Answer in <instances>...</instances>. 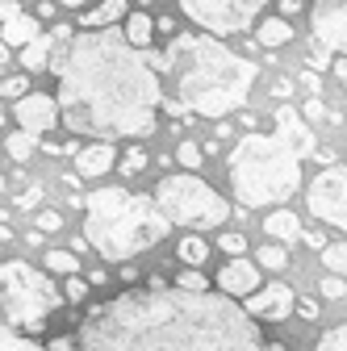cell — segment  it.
<instances>
[{"instance_id":"6da1fadb","label":"cell","mask_w":347,"mask_h":351,"mask_svg":"<svg viewBox=\"0 0 347 351\" xmlns=\"http://www.w3.org/2000/svg\"><path fill=\"white\" fill-rule=\"evenodd\" d=\"M75 351H264V335L222 293L147 285L93 305Z\"/></svg>"},{"instance_id":"7a4b0ae2","label":"cell","mask_w":347,"mask_h":351,"mask_svg":"<svg viewBox=\"0 0 347 351\" xmlns=\"http://www.w3.org/2000/svg\"><path fill=\"white\" fill-rule=\"evenodd\" d=\"M59 75V121L84 138H147L159 125L163 93L143 51L125 47L117 29H97L71 38Z\"/></svg>"},{"instance_id":"3957f363","label":"cell","mask_w":347,"mask_h":351,"mask_svg":"<svg viewBox=\"0 0 347 351\" xmlns=\"http://www.w3.org/2000/svg\"><path fill=\"white\" fill-rule=\"evenodd\" d=\"M163 109L167 113H193V117H230L239 105H247L255 88V63L235 55L222 38L209 34H180L171 38L159 55H147Z\"/></svg>"},{"instance_id":"277c9868","label":"cell","mask_w":347,"mask_h":351,"mask_svg":"<svg viewBox=\"0 0 347 351\" xmlns=\"http://www.w3.org/2000/svg\"><path fill=\"white\" fill-rule=\"evenodd\" d=\"M167 217L155 209L151 197L125 193L117 184L93 189L84 197V243H88L105 263H125L139 251L167 239Z\"/></svg>"},{"instance_id":"5b68a950","label":"cell","mask_w":347,"mask_h":351,"mask_svg":"<svg viewBox=\"0 0 347 351\" xmlns=\"http://www.w3.org/2000/svg\"><path fill=\"white\" fill-rule=\"evenodd\" d=\"M230 193L243 209L285 205L301 189V159L276 134H247L226 155Z\"/></svg>"},{"instance_id":"8992f818","label":"cell","mask_w":347,"mask_h":351,"mask_svg":"<svg viewBox=\"0 0 347 351\" xmlns=\"http://www.w3.org/2000/svg\"><path fill=\"white\" fill-rule=\"evenodd\" d=\"M155 209L167 217V226H189V230H218L230 222L235 205L213 193L201 176H189V171H176V176H163L155 184Z\"/></svg>"},{"instance_id":"52a82bcc","label":"cell","mask_w":347,"mask_h":351,"mask_svg":"<svg viewBox=\"0 0 347 351\" xmlns=\"http://www.w3.org/2000/svg\"><path fill=\"white\" fill-rule=\"evenodd\" d=\"M63 305V293L51 285L47 272H38L25 259L0 263V310H5L9 330H38L42 318Z\"/></svg>"},{"instance_id":"ba28073f","label":"cell","mask_w":347,"mask_h":351,"mask_svg":"<svg viewBox=\"0 0 347 351\" xmlns=\"http://www.w3.org/2000/svg\"><path fill=\"white\" fill-rule=\"evenodd\" d=\"M268 0H180V13L201 25V34L209 38H226V34H243L247 25L259 21Z\"/></svg>"},{"instance_id":"9c48e42d","label":"cell","mask_w":347,"mask_h":351,"mask_svg":"<svg viewBox=\"0 0 347 351\" xmlns=\"http://www.w3.org/2000/svg\"><path fill=\"white\" fill-rule=\"evenodd\" d=\"M306 205L318 222L347 230V167L343 163H331L314 176V184L306 189Z\"/></svg>"},{"instance_id":"30bf717a","label":"cell","mask_w":347,"mask_h":351,"mask_svg":"<svg viewBox=\"0 0 347 351\" xmlns=\"http://www.w3.org/2000/svg\"><path fill=\"white\" fill-rule=\"evenodd\" d=\"M310 25L322 51H331L335 59L347 55V0H314Z\"/></svg>"},{"instance_id":"8fae6325","label":"cell","mask_w":347,"mask_h":351,"mask_svg":"<svg viewBox=\"0 0 347 351\" xmlns=\"http://www.w3.org/2000/svg\"><path fill=\"white\" fill-rule=\"evenodd\" d=\"M293 301H297V293L289 289V285H264V289H255L251 297H243V305L239 310L259 326V322H285L289 314H293Z\"/></svg>"},{"instance_id":"7c38bea8","label":"cell","mask_w":347,"mask_h":351,"mask_svg":"<svg viewBox=\"0 0 347 351\" xmlns=\"http://www.w3.org/2000/svg\"><path fill=\"white\" fill-rule=\"evenodd\" d=\"M13 117H17V130H25V134H47V130L59 125V105L47 93H25L13 105Z\"/></svg>"},{"instance_id":"4fadbf2b","label":"cell","mask_w":347,"mask_h":351,"mask_svg":"<svg viewBox=\"0 0 347 351\" xmlns=\"http://www.w3.org/2000/svg\"><path fill=\"white\" fill-rule=\"evenodd\" d=\"M218 289H222V297H251L255 289H264V272L255 268V263L243 255V259H226L222 263V272H218Z\"/></svg>"},{"instance_id":"5bb4252c","label":"cell","mask_w":347,"mask_h":351,"mask_svg":"<svg viewBox=\"0 0 347 351\" xmlns=\"http://www.w3.org/2000/svg\"><path fill=\"white\" fill-rule=\"evenodd\" d=\"M276 138H280L285 147H293V151H297V159L314 155V130L301 121L289 105H280V109H276Z\"/></svg>"},{"instance_id":"9a60e30c","label":"cell","mask_w":347,"mask_h":351,"mask_svg":"<svg viewBox=\"0 0 347 351\" xmlns=\"http://www.w3.org/2000/svg\"><path fill=\"white\" fill-rule=\"evenodd\" d=\"M63 38H71V25H55L51 34H38L29 47L21 51V67L25 71H42V67H51V55H55V47Z\"/></svg>"},{"instance_id":"2e32d148","label":"cell","mask_w":347,"mask_h":351,"mask_svg":"<svg viewBox=\"0 0 347 351\" xmlns=\"http://www.w3.org/2000/svg\"><path fill=\"white\" fill-rule=\"evenodd\" d=\"M113 163H117L113 143H93V147H80V151H75V171L88 176V180H97V176L113 171Z\"/></svg>"},{"instance_id":"e0dca14e","label":"cell","mask_w":347,"mask_h":351,"mask_svg":"<svg viewBox=\"0 0 347 351\" xmlns=\"http://www.w3.org/2000/svg\"><path fill=\"white\" fill-rule=\"evenodd\" d=\"M125 17H130V0H101V5H93L80 17V25H84V34H97V29H113Z\"/></svg>"},{"instance_id":"ac0fdd59","label":"cell","mask_w":347,"mask_h":351,"mask_svg":"<svg viewBox=\"0 0 347 351\" xmlns=\"http://www.w3.org/2000/svg\"><path fill=\"white\" fill-rule=\"evenodd\" d=\"M42 34V25H38V17H29V13H17V17H9V21H0V42L13 51H25L29 42Z\"/></svg>"},{"instance_id":"d6986e66","label":"cell","mask_w":347,"mask_h":351,"mask_svg":"<svg viewBox=\"0 0 347 351\" xmlns=\"http://www.w3.org/2000/svg\"><path fill=\"white\" fill-rule=\"evenodd\" d=\"M121 38H125V47H134V51L147 55V51H151V38H155V21H151L147 13H130Z\"/></svg>"},{"instance_id":"ffe728a7","label":"cell","mask_w":347,"mask_h":351,"mask_svg":"<svg viewBox=\"0 0 347 351\" xmlns=\"http://www.w3.org/2000/svg\"><path fill=\"white\" fill-rule=\"evenodd\" d=\"M264 234H268V239H280V247L293 243V239H301L297 213H289V209H272V213L264 217Z\"/></svg>"},{"instance_id":"44dd1931","label":"cell","mask_w":347,"mask_h":351,"mask_svg":"<svg viewBox=\"0 0 347 351\" xmlns=\"http://www.w3.org/2000/svg\"><path fill=\"white\" fill-rule=\"evenodd\" d=\"M289 38H293V25H289L285 17H264V21L255 25V42H259V47H268V51L285 47Z\"/></svg>"},{"instance_id":"7402d4cb","label":"cell","mask_w":347,"mask_h":351,"mask_svg":"<svg viewBox=\"0 0 347 351\" xmlns=\"http://www.w3.org/2000/svg\"><path fill=\"white\" fill-rule=\"evenodd\" d=\"M322 268L331 272V276H347V239H339V243H326L322 247Z\"/></svg>"},{"instance_id":"603a6c76","label":"cell","mask_w":347,"mask_h":351,"mask_svg":"<svg viewBox=\"0 0 347 351\" xmlns=\"http://www.w3.org/2000/svg\"><path fill=\"white\" fill-rule=\"evenodd\" d=\"M255 268H264V272H285V268H289V251H285L280 243L259 247V255H255Z\"/></svg>"},{"instance_id":"cb8c5ba5","label":"cell","mask_w":347,"mask_h":351,"mask_svg":"<svg viewBox=\"0 0 347 351\" xmlns=\"http://www.w3.org/2000/svg\"><path fill=\"white\" fill-rule=\"evenodd\" d=\"M176 255H180V259L189 263V268H201V263L209 259V243H205V239H180Z\"/></svg>"},{"instance_id":"d4e9b609","label":"cell","mask_w":347,"mask_h":351,"mask_svg":"<svg viewBox=\"0 0 347 351\" xmlns=\"http://www.w3.org/2000/svg\"><path fill=\"white\" fill-rule=\"evenodd\" d=\"M47 272L80 276V259H75V251H47Z\"/></svg>"},{"instance_id":"484cf974","label":"cell","mask_w":347,"mask_h":351,"mask_svg":"<svg viewBox=\"0 0 347 351\" xmlns=\"http://www.w3.org/2000/svg\"><path fill=\"white\" fill-rule=\"evenodd\" d=\"M34 147H38V143H34V134H25V130H13V134L5 138V151H9L17 163H25V159L34 155Z\"/></svg>"},{"instance_id":"4316f807","label":"cell","mask_w":347,"mask_h":351,"mask_svg":"<svg viewBox=\"0 0 347 351\" xmlns=\"http://www.w3.org/2000/svg\"><path fill=\"white\" fill-rule=\"evenodd\" d=\"M0 351H51V347H42V343H34V339H21L17 330L0 326Z\"/></svg>"},{"instance_id":"83f0119b","label":"cell","mask_w":347,"mask_h":351,"mask_svg":"<svg viewBox=\"0 0 347 351\" xmlns=\"http://www.w3.org/2000/svg\"><path fill=\"white\" fill-rule=\"evenodd\" d=\"M176 159H180V167L193 176L197 167H201V159H205V151L197 147V143H189V138H180V147H176Z\"/></svg>"},{"instance_id":"f1b7e54d","label":"cell","mask_w":347,"mask_h":351,"mask_svg":"<svg viewBox=\"0 0 347 351\" xmlns=\"http://www.w3.org/2000/svg\"><path fill=\"white\" fill-rule=\"evenodd\" d=\"M29 93V84H25V71H17V75H5V80H0V101H21Z\"/></svg>"},{"instance_id":"f546056e","label":"cell","mask_w":347,"mask_h":351,"mask_svg":"<svg viewBox=\"0 0 347 351\" xmlns=\"http://www.w3.org/2000/svg\"><path fill=\"white\" fill-rule=\"evenodd\" d=\"M117 167H121V176H139V171L147 167V151H143V147H134V151H125V155L117 159Z\"/></svg>"},{"instance_id":"4dcf8cb0","label":"cell","mask_w":347,"mask_h":351,"mask_svg":"<svg viewBox=\"0 0 347 351\" xmlns=\"http://www.w3.org/2000/svg\"><path fill=\"white\" fill-rule=\"evenodd\" d=\"M218 247H222L230 259H243V255H247V234H239V230H226V234L218 239Z\"/></svg>"},{"instance_id":"1f68e13d","label":"cell","mask_w":347,"mask_h":351,"mask_svg":"<svg viewBox=\"0 0 347 351\" xmlns=\"http://www.w3.org/2000/svg\"><path fill=\"white\" fill-rule=\"evenodd\" d=\"M318 351H347V322L335 326V330H326V335L318 339Z\"/></svg>"},{"instance_id":"d6a6232c","label":"cell","mask_w":347,"mask_h":351,"mask_svg":"<svg viewBox=\"0 0 347 351\" xmlns=\"http://www.w3.org/2000/svg\"><path fill=\"white\" fill-rule=\"evenodd\" d=\"M34 226H38V234H42V230H47V234H55V230L63 226V217H59L55 209H38V213H34Z\"/></svg>"},{"instance_id":"836d02e7","label":"cell","mask_w":347,"mask_h":351,"mask_svg":"<svg viewBox=\"0 0 347 351\" xmlns=\"http://www.w3.org/2000/svg\"><path fill=\"white\" fill-rule=\"evenodd\" d=\"M176 289H184V293H209L201 272H180V276H176Z\"/></svg>"},{"instance_id":"e575fe53","label":"cell","mask_w":347,"mask_h":351,"mask_svg":"<svg viewBox=\"0 0 347 351\" xmlns=\"http://www.w3.org/2000/svg\"><path fill=\"white\" fill-rule=\"evenodd\" d=\"M63 297H67V301H84V297H88V280H84V276H67Z\"/></svg>"},{"instance_id":"d590c367","label":"cell","mask_w":347,"mask_h":351,"mask_svg":"<svg viewBox=\"0 0 347 351\" xmlns=\"http://www.w3.org/2000/svg\"><path fill=\"white\" fill-rule=\"evenodd\" d=\"M322 297H331V301L347 297V280H339V276H326V280H322Z\"/></svg>"},{"instance_id":"8d00e7d4","label":"cell","mask_w":347,"mask_h":351,"mask_svg":"<svg viewBox=\"0 0 347 351\" xmlns=\"http://www.w3.org/2000/svg\"><path fill=\"white\" fill-rule=\"evenodd\" d=\"M293 310H297L301 318H310V322L318 318V305H314V297H297V301H293Z\"/></svg>"},{"instance_id":"74e56055","label":"cell","mask_w":347,"mask_h":351,"mask_svg":"<svg viewBox=\"0 0 347 351\" xmlns=\"http://www.w3.org/2000/svg\"><path fill=\"white\" fill-rule=\"evenodd\" d=\"M301 243H306V247H314V251H322V247H326V239H322L318 230H301Z\"/></svg>"},{"instance_id":"f35d334b","label":"cell","mask_w":347,"mask_h":351,"mask_svg":"<svg viewBox=\"0 0 347 351\" xmlns=\"http://www.w3.org/2000/svg\"><path fill=\"white\" fill-rule=\"evenodd\" d=\"M301 5H306V0H280V17L289 21L293 13H301Z\"/></svg>"},{"instance_id":"ab89813d","label":"cell","mask_w":347,"mask_h":351,"mask_svg":"<svg viewBox=\"0 0 347 351\" xmlns=\"http://www.w3.org/2000/svg\"><path fill=\"white\" fill-rule=\"evenodd\" d=\"M21 9H17V0H0V21H9V17H17Z\"/></svg>"},{"instance_id":"60d3db41","label":"cell","mask_w":347,"mask_h":351,"mask_svg":"<svg viewBox=\"0 0 347 351\" xmlns=\"http://www.w3.org/2000/svg\"><path fill=\"white\" fill-rule=\"evenodd\" d=\"M335 75H339V84L347 88V55H343V59H335Z\"/></svg>"},{"instance_id":"b9f144b4","label":"cell","mask_w":347,"mask_h":351,"mask_svg":"<svg viewBox=\"0 0 347 351\" xmlns=\"http://www.w3.org/2000/svg\"><path fill=\"white\" fill-rule=\"evenodd\" d=\"M38 201H42V189H29V193L21 197V205H38Z\"/></svg>"},{"instance_id":"7bdbcfd3","label":"cell","mask_w":347,"mask_h":351,"mask_svg":"<svg viewBox=\"0 0 347 351\" xmlns=\"http://www.w3.org/2000/svg\"><path fill=\"white\" fill-rule=\"evenodd\" d=\"M63 9H80V5H88V0H59Z\"/></svg>"},{"instance_id":"ee69618b","label":"cell","mask_w":347,"mask_h":351,"mask_svg":"<svg viewBox=\"0 0 347 351\" xmlns=\"http://www.w3.org/2000/svg\"><path fill=\"white\" fill-rule=\"evenodd\" d=\"M0 63H9V47H5V42H0Z\"/></svg>"},{"instance_id":"f6af8a7d","label":"cell","mask_w":347,"mask_h":351,"mask_svg":"<svg viewBox=\"0 0 347 351\" xmlns=\"http://www.w3.org/2000/svg\"><path fill=\"white\" fill-rule=\"evenodd\" d=\"M0 125H5V105H0Z\"/></svg>"},{"instance_id":"bcb514c9","label":"cell","mask_w":347,"mask_h":351,"mask_svg":"<svg viewBox=\"0 0 347 351\" xmlns=\"http://www.w3.org/2000/svg\"><path fill=\"white\" fill-rule=\"evenodd\" d=\"M0 193H5V176H0Z\"/></svg>"}]
</instances>
